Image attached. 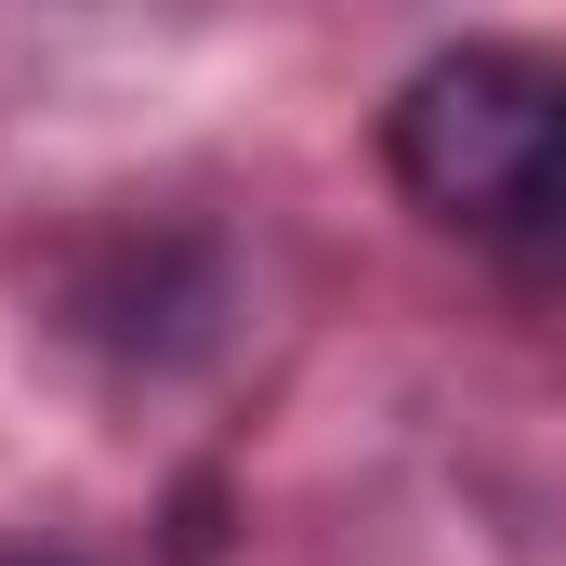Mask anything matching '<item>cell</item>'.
I'll list each match as a JSON object with an SVG mask.
<instances>
[{
    "instance_id": "1",
    "label": "cell",
    "mask_w": 566,
    "mask_h": 566,
    "mask_svg": "<svg viewBox=\"0 0 566 566\" xmlns=\"http://www.w3.org/2000/svg\"><path fill=\"white\" fill-rule=\"evenodd\" d=\"M382 158L461 238H566V66L527 40H461L396 80Z\"/></svg>"
}]
</instances>
